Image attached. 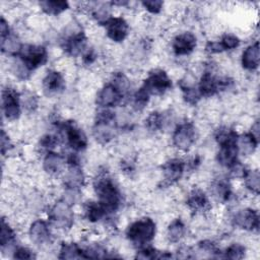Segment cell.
<instances>
[{
  "instance_id": "obj_1",
  "label": "cell",
  "mask_w": 260,
  "mask_h": 260,
  "mask_svg": "<svg viewBox=\"0 0 260 260\" xmlns=\"http://www.w3.org/2000/svg\"><path fill=\"white\" fill-rule=\"evenodd\" d=\"M91 188L95 199L102 204L109 215H115L122 208V190L105 165H101L95 169Z\"/></svg>"
},
{
  "instance_id": "obj_2",
  "label": "cell",
  "mask_w": 260,
  "mask_h": 260,
  "mask_svg": "<svg viewBox=\"0 0 260 260\" xmlns=\"http://www.w3.org/2000/svg\"><path fill=\"white\" fill-rule=\"evenodd\" d=\"M119 130L117 114L113 109H99L94 113L90 133L98 144L106 146L112 143L117 138Z\"/></svg>"
},
{
  "instance_id": "obj_3",
  "label": "cell",
  "mask_w": 260,
  "mask_h": 260,
  "mask_svg": "<svg viewBox=\"0 0 260 260\" xmlns=\"http://www.w3.org/2000/svg\"><path fill=\"white\" fill-rule=\"evenodd\" d=\"M156 234V221L149 215L139 216L132 220L125 229V239L135 249L151 245Z\"/></svg>"
},
{
  "instance_id": "obj_4",
  "label": "cell",
  "mask_w": 260,
  "mask_h": 260,
  "mask_svg": "<svg viewBox=\"0 0 260 260\" xmlns=\"http://www.w3.org/2000/svg\"><path fill=\"white\" fill-rule=\"evenodd\" d=\"M74 206L62 198H57L47 206V219L54 230L69 233L75 224Z\"/></svg>"
},
{
  "instance_id": "obj_5",
  "label": "cell",
  "mask_w": 260,
  "mask_h": 260,
  "mask_svg": "<svg viewBox=\"0 0 260 260\" xmlns=\"http://www.w3.org/2000/svg\"><path fill=\"white\" fill-rule=\"evenodd\" d=\"M199 137L196 124L188 119H184L176 124L171 133L172 147L182 153H188L195 146Z\"/></svg>"
},
{
  "instance_id": "obj_6",
  "label": "cell",
  "mask_w": 260,
  "mask_h": 260,
  "mask_svg": "<svg viewBox=\"0 0 260 260\" xmlns=\"http://www.w3.org/2000/svg\"><path fill=\"white\" fill-rule=\"evenodd\" d=\"M1 113L2 125L5 124V122L8 124L19 121L23 113L20 101V90L8 82L3 84L1 90Z\"/></svg>"
},
{
  "instance_id": "obj_7",
  "label": "cell",
  "mask_w": 260,
  "mask_h": 260,
  "mask_svg": "<svg viewBox=\"0 0 260 260\" xmlns=\"http://www.w3.org/2000/svg\"><path fill=\"white\" fill-rule=\"evenodd\" d=\"M159 180L157 186L159 189H167L178 184L187 173L186 161L182 156H169L162 161L158 169Z\"/></svg>"
},
{
  "instance_id": "obj_8",
  "label": "cell",
  "mask_w": 260,
  "mask_h": 260,
  "mask_svg": "<svg viewBox=\"0 0 260 260\" xmlns=\"http://www.w3.org/2000/svg\"><path fill=\"white\" fill-rule=\"evenodd\" d=\"M53 230L54 229L48 219L39 217L28 223L26 234L28 240L35 247L47 253L55 242V235Z\"/></svg>"
},
{
  "instance_id": "obj_9",
  "label": "cell",
  "mask_w": 260,
  "mask_h": 260,
  "mask_svg": "<svg viewBox=\"0 0 260 260\" xmlns=\"http://www.w3.org/2000/svg\"><path fill=\"white\" fill-rule=\"evenodd\" d=\"M141 86L150 96H164L173 87V80L165 68H151L143 78Z\"/></svg>"
},
{
  "instance_id": "obj_10",
  "label": "cell",
  "mask_w": 260,
  "mask_h": 260,
  "mask_svg": "<svg viewBox=\"0 0 260 260\" xmlns=\"http://www.w3.org/2000/svg\"><path fill=\"white\" fill-rule=\"evenodd\" d=\"M17 57L34 73L49 62L50 53L43 44L23 43Z\"/></svg>"
},
{
  "instance_id": "obj_11",
  "label": "cell",
  "mask_w": 260,
  "mask_h": 260,
  "mask_svg": "<svg viewBox=\"0 0 260 260\" xmlns=\"http://www.w3.org/2000/svg\"><path fill=\"white\" fill-rule=\"evenodd\" d=\"M207 194L211 201L218 205L230 203L235 198L231 179L224 175H216L208 183Z\"/></svg>"
},
{
  "instance_id": "obj_12",
  "label": "cell",
  "mask_w": 260,
  "mask_h": 260,
  "mask_svg": "<svg viewBox=\"0 0 260 260\" xmlns=\"http://www.w3.org/2000/svg\"><path fill=\"white\" fill-rule=\"evenodd\" d=\"M187 210L192 215H208L212 210L211 200L203 188L191 187L184 196Z\"/></svg>"
},
{
  "instance_id": "obj_13",
  "label": "cell",
  "mask_w": 260,
  "mask_h": 260,
  "mask_svg": "<svg viewBox=\"0 0 260 260\" xmlns=\"http://www.w3.org/2000/svg\"><path fill=\"white\" fill-rule=\"evenodd\" d=\"M66 76L57 68L47 69L41 77V89L46 98L52 99L63 94L66 90Z\"/></svg>"
},
{
  "instance_id": "obj_14",
  "label": "cell",
  "mask_w": 260,
  "mask_h": 260,
  "mask_svg": "<svg viewBox=\"0 0 260 260\" xmlns=\"http://www.w3.org/2000/svg\"><path fill=\"white\" fill-rule=\"evenodd\" d=\"M230 224L246 233H258L259 231V213L252 206L237 208L230 215Z\"/></svg>"
},
{
  "instance_id": "obj_15",
  "label": "cell",
  "mask_w": 260,
  "mask_h": 260,
  "mask_svg": "<svg viewBox=\"0 0 260 260\" xmlns=\"http://www.w3.org/2000/svg\"><path fill=\"white\" fill-rule=\"evenodd\" d=\"M238 134L216 144L217 148L214 154V159L222 170L229 171L240 161V155L237 147Z\"/></svg>"
},
{
  "instance_id": "obj_16",
  "label": "cell",
  "mask_w": 260,
  "mask_h": 260,
  "mask_svg": "<svg viewBox=\"0 0 260 260\" xmlns=\"http://www.w3.org/2000/svg\"><path fill=\"white\" fill-rule=\"evenodd\" d=\"M198 46L197 36L191 30H183L174 35L171 39L170 48L172 54L177 58L192 56Z\"/></svg>"
},
{
  "instance_id": "obj_17",
  "label": "cell",
  "mask_w": 260,
  "mask_h": 260,
  "mask_svg": "<svg viewBox=\"0 0 260 260\" xmlns=\"http://www.w3.org/2000/svg\"><path fill=\"white\" fill-rule=\"evenodd\" d=\"M127 100L122 92L110 81L103 83L95 91L93 103L99 109H115L122 107Z\"/></svg>"
},
{
  "instance_id": "obj_18",
  "label": "cell",
  "mask_w": 260,
  "mask_h": 260,
  "mask_svg": "<svg viewBox=\"0 0 260 260\" xmlns=\"http://www.w3.org/2000/svg\"><path fill=\"white\" fill-rule=\"evenodd\" d=\"M18 245V233L16 225L8 216L1 215L0 225V250L2 257L11 258L15 247Z\"/></svg>"
},
{
  "instance_id": "obj_19",
  "label": "cell",
  "mask_w": 260,
  "mask_h": 260,
  "mask_svg": "<svg viewBox=\"0 0 260 260\" xmlns=\"http://www.w3.org/2000/svg\"><path fill=\"white\" fill-rule=\"evenodd\" d=\"M103 27L106 38L114 45L124 43L130 36V23L122 15H113Z\"/></svg>"
},
{
  "instance_id": "obj_20",
  "label": "cell",
  "mask_w": 260,
  "mask_h": 260,
  "mask_svg": "<svg viewBox=\"0 0 260 260\" xmlns=\"http://www.w3.org/2000/svg\"><path fill=\"white\" fill-rule=\"evenodd\" d=\"M67 167L65 154L61 152L49 151L42 155L41 168L45 176L51 179L61 178Z\"/></svg>"
},
{
  "instance_id": "obj_21",
  "label": "cell",
  "mask_w": 260,
  "mask_h": 260,
  "mask_svg": "<svg viewBox=\"0 0 260 260\" xmlns=\"http://www.w3.org/2000/svg\"><path fill=\"white\" fill-rule=\"evenodd\" d=\"M188 226L185 219L181 216H176L169 220L166 225L164 239L170 245H179L187 237Z\"/></svg>"
},
{
  "instance_id": "obj_22",
  "label": "cell",
  "mask_w": 260,
  "mask_h": 260,
  "mask_svg": "<svg viewBox=\"0 0 260 260\" xmlns=\"http://www.w3.org/2000/svg\"><path fill=\"white\" fill-rule=\"evenodd\" d=\"M82 218L90 224L102 223L109 215L96 199H87L81 203Z\"/></svg>"
},
{
  "instance_id": "obj_23",
  "label": "cell",
  "mask_w": 260,
  "mask_h": 260,
  "mask_svg": "<svg viewBox=\"0 0 260 260\" xmlns=\"http://www.w3.org/2000/svg\"><path fill=\"white\" fill-rule=\"evenodd\" d=\"M260 61V49L259 42L255 41L248 45L242 52L240 57V63L242 68L247 72H254L259 67Z\"/></svg>"
},
{
  "instance_id": "obj_24",
  "label": "cell",
  "mask_w": 260,
  "mask_h": 260,
  "mask_svg": "<svg viewBox=\"0 0 260 260\" xmlns=\"http://www.w3.org/2000/svg\"><path fill=\"white\" fill-rule=\"evenodd\" d=\"M23 43L21 40V36L16 31L12 30L6 37L0 38V50L2 57L5 58H13L17 57Z\"/></svg>"
},
{
  "instance_id": "obj_25",
  "label": "cell",
  "mask_w": 260,
  "mask_h": 260,
  "mask_svg": "<svg viewBox=\"0 0 260 260\" xmlns=\"http://www.w3.org/2000/svg\"><path fill=\"white\" fill-rule=\"evenodd\" d=\"M58 254L56 257L62 260H73V259H84L83 249L81 244L75 241H62L57 250Z\"/></svg>"
},
{
  "instance_id": "obj_26",
  "label": "cell",
  "mask_w": 260,
  "mask_h": 260,
  "mask_svg": "<svg viewBox=\"0 0 260 260\" xmlns=\"http://www.w3.org/2000/svg\"><path fill=\"white\" fill-rule=\"evenodd\" d=\"M38 7L44 15L58 17L70 9V4L63 0H43L38 2Z\"/></svg>"
},
{
  "instance_id": "obj_27",
  "label": "cell",
  "mask_w": 260,
  "mask_h": 260,
  "mask_svg": "<svg viewBox=\"0 0 260 260\" xmlns=\"http://www.w3.org/2000/svg\"><path fill=\"white\" fill-rule=\"evenodd\" d=\"M259 140L255 138L249 131L238 134L237 147L240 156L249 157L252 156L257 150Z\"/></svg>"
},
{
  "instance_id": "obj_28",
  "label": "cell",
  "mask_w": 260,
  "mask_h": 260,
  "mask_svg": "<svg viewBox=\"0 0 260 260\" xmlns=\"http://www.w3.org/2000/svg\"><path fill=\"white\" fill-rule=\"evenodd\" d=\"M20 101L23 113L26 115H34L40 108V98L34 89L23 88L20 90Z\"/></svg>"
},
{
  "instance_id": "obj_29",
  "label": "cell",
  "mask_w": 260,
  "mask_h": 260,
  "mask_svg": "<svg viewBox=\"0 0 260 260\" xmlns=\"http://www.w3.org/2000/svg\"><path fill=\"white\" fill-rule=\"evenodd\" d=\"M243 185L244 189L255 195L258 196L260 192V174L257 168H248L246 174L243 177Z\"/></svg>"
},
{
  "instance_id": "obj_30",
  "label": "cell",
  "mask_w": 260,
  "mask_h": 260,
  "mask_svg": "<svg viewBox=\"0 0 260 260\" xmlns=\"http://www.w3.org/2000/svg\"><path fill=\"white\" fill-rule=\"evenodd\" d=\"M248 253V248L242 242H231L226 245V247L221 250V258L239 260L246 257Z\"/></svg>"
},
{
  "instance_id": "obj_31",
  "label": "cell",
  "mask_w": 260,
  "mask_h": 260,
  "mask_svg": "<svg viewBox=\"0 0 260 260\" xmlns=\"http://www.w3.org/2000/svg\"><path fill=\"white\" fill-rule=\"evenodd\" d=\"M217 40L219 42V45L223 53L237 50L240 47L242 42L238 35H236L235 32H228V31L221 32L217 37Z\"/></svg>"
},
{
  "instance_id": "obj_32",
  "label": "cell",
  "mask_w": 260,
  "mask_h": 260,
  "mask_svg": "<svg viewBox=\"0 0 260 260\" xmlns=\"http://www.w3.org/2000/svg\"><path fill=\"white\" fill-rule=\"evenodd\" d=\"M38 257H39L38 252L32 250L30 247L21 245V244H18L15 247L11 256L12 259H19V260H32V259H37Z\"/></svg>"
},
{
  "instance_id": "obj_33",
  "label": "cell",
  "mask_w": 260,
  "mask_h": 260,
  "mask_svg": "<svg viewBox=\"0 0 260 260\" xmlns=\"http://www.w3.org/2000/svg\"><path fill=\"white\" fill-rule=\"evenodd\" d=\"M134 258L136 259H159V253H160V249L153 247L151 245H147V246H143L141 248L136 249V252H134Z\"/></svg>"
},
{
  "instance_id": "obj_34",
  "label": "cell",
  "mask_w": 260,
  "mask_h": 260,
  "mask_svg": "<svg viewBox=\"0 0 260 260\" xmlns=\"http://www.w3.org/2000/svg\"><path fill=\"white\" fill-rule=\"evenodd\" d=\"M139 5H141L142 9L150 14V15H159L164 8H165V2L160 0H145L139 2Z\"/></svg>"
},
{
  "instance_id": "obj_35",
  "label": "cell",
  "mask_w": 260,
  "mask_h": 260,
  "mask_svg": "<svg viewBox=\"0 0 260 260\" xmlns=\"http://www.w3.org/2000/svg\"><path fill=\"white\" fill-rule=\"evenodd\" d=\"M12 30H13V28H12L8 18H6L4 14H2L1 18H0V38L6 37Z\"/></svg>"
}]
</instances>
